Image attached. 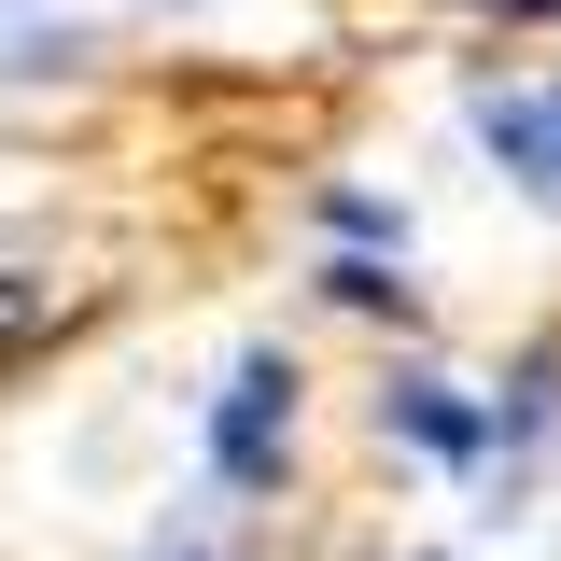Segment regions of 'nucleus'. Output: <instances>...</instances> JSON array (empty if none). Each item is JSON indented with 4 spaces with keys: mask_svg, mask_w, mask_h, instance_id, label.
Returning <instances> with one entry per match:
<instances>
[{
    "mask_svg": "<svg viewBox=\"0 0 561 561\" xmlns=\"http://www.w3.org/2000/svg\"><path fill=\"white\" fill-rule=\"evenodd\" d=\"M379 435H408V449H435V463H491V449H505V421L478 408V393H463V379H379Z\"/></svg>",
    "mask_w": 561,
    "mask_h": 561,
    "instance_id": "nucleus-2",
    "label": "nucleus"
},
{
    "mask_svg": "<svg viewBox=\"0 0 561 561\" xmlns=\"http://www.w3.org/2000/svg\"><path fill=\"white\" fill-rule=\"evenodd\" d=\"M280 463H295V365L280 351H239L225 393H210V478L225 491H280Z\"/></svg>",
    "mask_w": 561,
    "mask_h": 561,
    "instance_id": "nucleus-1",
    "label": "nucleus"
},
{
    "mask_svg": "<svg viewBox=\"0 0 561 561\" xmlns=\"http://www.w3.org/2000/svg\"><path fill=\"white\" fill-rule=\"evenodd\" d=\"M169 561H197V548H169Z\"/></svg>",
    "mask_w": 561,
    "mask_h": 561,
    "instance_id": "nucleus-5",
    "label": "nucleus"
},
{
    "mask_svg": "<svg viewBox=\"0 0 561 561\" xmlns=\"http://www.w3.org/2000/svg\"><path fill=\"white\" fill-rule=\"evenodd\" d=\"M478 140L505 154V183H519V197L561 210V84H491V99H478Z\"/></svg>",
    "mask_w": 561,
    "mask_h": 561,
    "instance_id": "nucleus-3",
    "label": "nucleus"
},
{
    "mask_svg": "<svg viewBox=\"0 0 561 561\" xmlns=\"http://www.w3.org/2000/svg\"><path fill=\"white\" fill-rule=\"evenodd\" d=\"M323 295H337V309H408V280L379 267V253H337V267H323Z\"/></svg>",
    "mask_w": 561,
    "mask_h": 561,
    "instance_id": "nucleus-4",
    "label": "nucleus"
}]
</instances>
